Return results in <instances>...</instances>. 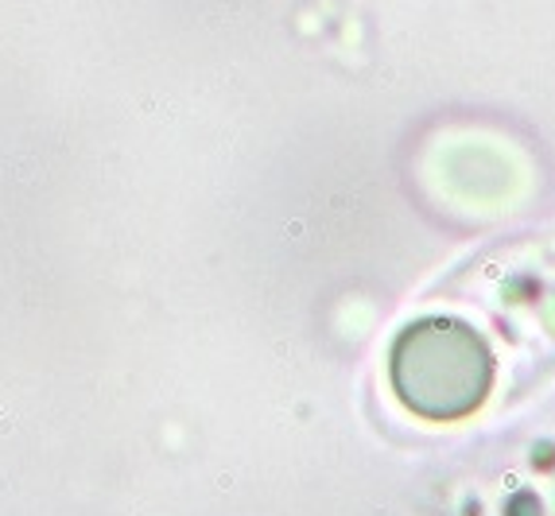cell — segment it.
<instances>
[{
	"label": "cell",
	"mask_w": 555,
	"mask_h": 516,
	"mask_svg": "<svg viewBox=\"0 0 555 516\" xmlns=\"http://www.w3.org/2000/svg\"><path fill=\"white\" fill-rule=\"evenodd\" d=\"M493 361L474 331L459 323H420L392 350V388L424 420H459L486 400Z\"/></svg>",
	"instance_id": "cell-1"
}]
</instances>
